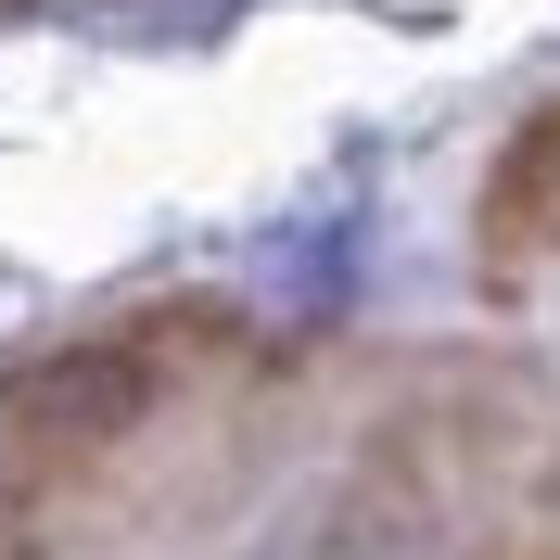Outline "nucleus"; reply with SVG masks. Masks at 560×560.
Returning a JSON list of instances; mask_svg holds the SVG:
<instances>
[{"label": "nucleus", "mask_w": 560, "mask_h": 560, "mask_svg": "<svg viewBox=\"0 0 560 560\" xmlns=\"http://www.w3.org/2000/svg\"><path fill=\"white\" fill-rule=\"evenodd\" d=\"M535 243H560V103L535 115L485 178V268H523Z\"/></svg>", "instance_id": "2"}, {"label": "nucleus", "mask_w": 560, "mask_h": 560, "mask_svg": "<svg viewBox=\"0 0 560 560\" xmlns=\"http://www.w3.org/2000/svg\"><path fill=\"white\" fill-rule=\"evenodd\" d=\"M535 560H560V535H548V548H535Z\"/></svg>", "instance_id": "3"}, {"label": "nucleus", "mask_w": 560, "mask_h": 560, "mask_svg": "<svg viewBox=\"0 0 560 560\" xmlns=\"http://www.w3.org/2000/svg\"><path fill=\"white\" fill-rule=\"evenodd\" d=\"M217 345H230V318H217V306H166V318H128V331H77V345L26 357V370L0 383V446L65 471V458L115 446V433H128L178 370H205Z\"/></svg>", "instance_id": "1"}]
</instances>
